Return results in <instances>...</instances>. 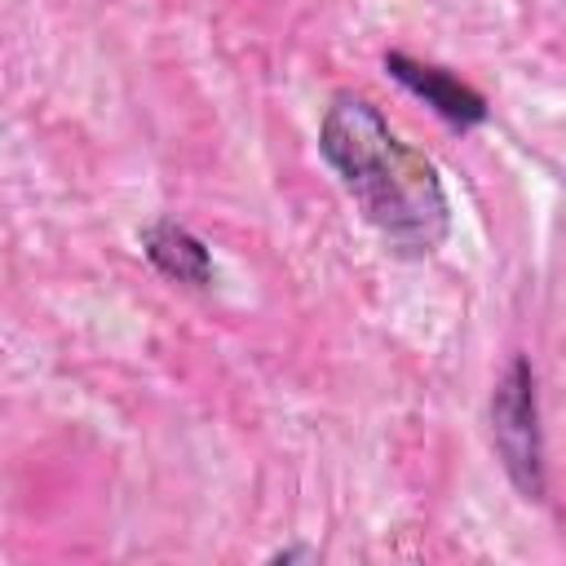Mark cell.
Returning a JSON list of instances; mask_svg holds the SVG:
<instances>
[{
  "instance_id": "obj_1",
  "label": "cell",
  "mask_w": 566,
  "mask_h": 566,
  "mask_svg": "<svg viewBox=\"0 0 566 566\" xmlns=\"http://www.w3.org/2000/svg\"><path fill=\"white\" fill-rule=\"evenodd\" d=\"M318 150L354 195L367 226L398 256H429L451 230V203L433 159L407 146L358 93H336L318 124Z\"/></svg>"
},
{
  "instance_id": "obj_2",
  "label": "cell",
  "mask_w": 566,
  "mask_h": 566,
  "mask_svg": "<svg viewBox=\"0 0 566 566\" xmlns=\"http://www.w3.org/2000/svg\"><path fill=\"white\" fill-rule=\"evenodd\" d=\"M491 442L517 495L544 500V433H539L535 367L526 354L509 363V371L491 394Z\"/></svg>"
},
{
  "instance_id": "obj_3",
  "label": "cell",
  "mask_w": 566,
  "mask_h": 566,
  "mask_svg": "<svg viewBox=\"0 0 566 566\" xmlns=\"http://www.w3.org/2000/svg\"><path fill=\"white\" fill-rule=\"evenodd\" d=\"M385 71L407 93H416L424 106H433L451 128H473V124L486 119V97L478 88H469L464 80H455L451 71L433 66V62H416L407 53H385Z\"/></svg>"
},
{
  "instance_id": "obj_4",
  "label": "cell",
  "mask_w": 566,
  "mask_h": 566,
  "mask_svg": "<svg viewBox=\"0 0 566 566\" xmlns=\"http://www.w3.org/2000/svg\"><path fill=\"white\" fill-rule=\"evenodd\" d=\"M137 243H142L146 261H150L164 279L186 283V287H208V283H212V252H208L203 239L190 234L181 221L159 217V221H150V226L137 234Z\"/></svg>"
}]
</instances>
